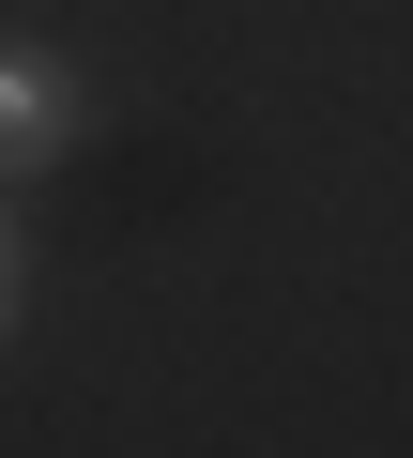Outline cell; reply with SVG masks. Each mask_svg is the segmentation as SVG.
<instances>
[{
    "mask_svg": "<svg viewBox=\"0 0 413 458\" xmlns=\"http://www.w3.org/2000/svg\"><path fill=\"white\" fill-rule=\"evenodd\" d=\"M77 123H92L77 62H47V47H0V183L62 168V153H77Z\"/></svg>",
    "mask_w": 413,
    "mask_h": 458,
    "instance_id": "obj_1",
    "label": "cell"
},
{
    "mask_svg": "<svg viewBox=\"0 0 413 458\" xmlns=\"http://www.w3.org/2000/svg\"><path fill=\"white\" fill-rule=\"evenodd\" d=\"M16 306H31V245H16V214H0V336H16Z\"/></svg>",
    "mask_w": 413,
    "mask_h": 458,
    "instance_id": "obj_2",
    "label": "cell"
}]
</instances>
